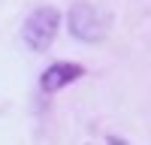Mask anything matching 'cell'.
Masks as SVG:
<instances>
[{
  "label": "cell",
  "instance_id": "obj_3",
  "mask_svg": "<svg viewBox=\"0 0 151 145\" xmlns=\"http://www.w3.org/2000/svg\"><path fill=\"white\" fill-rule=\"evenodd\" d=\"M82 76H85V67L70 64V60H58V64H52V67L40 76V85H42L45 94H55V91H60V88H67V85L79 82Z\"/></svg>",
  "mask_w": 151,
  "mask_h": 145
},
{
  "label": "cell",
  "instance_id": "obj_1",
  "mask_svg": "<svg viewBox=\"0 0 151 145\" xmlns=\"http://www.w3.org/2000/svg\"><path fill=\"white\" fill-rule=\"evenodd\" d=\"M58 27H60L58 9H52V6H40V9H33L30 15H27V21H24L21 39H24V45H27V48H33V52H45V48L55 42Z\"/></svg>",
  "mask_w": 151,
  "mask_h": 145
},
{
  "label": "cell",
  "instance_id": "obj_2",
  "mask_svg": "<svg viewBox=\"0 0 151 145\" xmlns=\"http://www.w3.org/2000/svg\"><path fill=\"white\" fill-rule=\"evenodd\" d=\"M109 18L91 3H76L70 9V33L82 42H100L106 36Z\"/></svg>",
  "mask_w": 151,
  "mask_h": 145
}]
</instances>
